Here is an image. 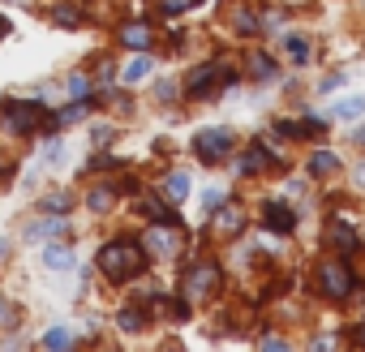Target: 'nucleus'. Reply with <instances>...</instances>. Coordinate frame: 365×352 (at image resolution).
<instances>
[{
  "label": "nucleus",
  "mask_w": 365,
  "mask_h": 352,
  "mask_svg": "<svg viewBox=\"0 0 365 352\" xmlns=\"http://www.w3.org/2000/svg\"><path fill=\"white\" fill-rule=\"evenodd\" d=\"M99 271H103V279L125 284V279H133V275L146 271V254L133 241H112V245L99 249Z\"/></svg>",
  "instance_id": "f257e3e1"
},
{
  "label": "nucleus",
  "mask_w": 365,
  "mask_h": 352,
  "mask_svg": "<svg viewBox=\"0 0 365 352\" xmlns=\"http://www.w3.org/2000/svg\"><path fill=\"white\" fill-rule=\"evenodd\" d=\"M0 112H5V125L14 133H35L39 125H56V120L43 116V103H35V99H9Z\"/></svg>",
  "instance_id": "f03ea898"
},
{
  "label": "nucleus",
  "mask_w": 365,
  "mask_h": 352,
  "mask_svg": "<svg viewBox=\"0 0 365 352\" xmlns=\"http://www.w3.org/2000/svg\"><path fill=\"white\" fill-rule=\"evenodd\" d=\"M232 82H237V73L228 65H198L190 73V82H185V95L190 99H207V95H215L220 86H232Z\"/></svg>",
  "instance_id": "7ed1b4c3"
},
{
  "label": "nucleus",
  "mask_w": 365,
  "mask_h": 352,
  "mask_svg": "<svg viewBox=\"0 0 365 352\" xmlns=\"http://www.w3.org/2000/svg\"><path fill=\"white\" fill-rule=\"evenodd\" d=\"M232 133L228 129H202L198 138H194V150H198V159L202 163H224L228 155H232Z\"/></svg>",
  "instance_id": "20e7f679"
},
{
  "label": "nucleus",
  "mask_w": 365,
  "mask_h": 352,
  "mask_svg": "<svg viewBox=\"0 0 365 352\" xmlns=\"http://www.w3.org/2000/svg\"><path fill=\"white\" fill-rule=\"evenodd\" d=\"M318 288H322L327 301H344V296H352V271L344 262H322L318 266Z\"/></svg>",
  "instance_id": "39448f33"
},
{
  "label": "nucleus",
  "mask_w": 365,
  "mask_h": 352,
  "mask_svg": "<svg viewBox=\"0 0 365 352\" xmlns=\"http://www.w3.org/2000/svg\"><path fill=\"white\" fill-rule=\"evenodd\" d=\"M215 288H220V266H215V262L190 266V275H185V296H190V301H202V296H211Z\"/></svg>",
  "instance_id": "423d86ee"
},
{
  "label": "nucleus",
  "mask_w": 365,
  "mask_h": 352,
  "mask_svg": "<svg viewBox=\"0 0 365 352\" xmlns=\"http://www.w3.org/2000/svg\"><path fill=\"white\" fill-rule=\"evenodd\" d=\"M61 237H69V219H65V215L39 219V224L26 228V241H61Z\"/></svg>",
  "instance_id": "0eeeda50"
},
{
  "label": "nucleus",
  "mask_w": 365,
  "mask_h": 352,
  "mask_svg": "<svg viewBox=\"0 0 365 352\" xmlns=\"http://www.w3.org/2000/svg\"><path fill=\"white\" fill-rule=\"evenodd\" d=\"M73 262H78V254H73L65 241H52V245L43 249V266H48V271H73Z\"/></svg>",
  "instance_id": "6e6552de"
},
{
  "label": "nucleus",
  "mask_w": 365,
  "mask_h": 352,
  "mask_svg": "<svg viewBox=\"0 0 365 352\" xmlns=\"http://www.w3.org/2000/svg\"><path fill=\"white\" fill-rule=\"evenodd\" d=\"M262 224H267L271 232H292V228H297V215H292L284 202H267V215H262Z\"/></svg>",
  "instance_id": "1a4fd4ad"
},
{
  "label": "nucleus",
  "mask_w": 365,
  "mask_h": 352,
  "mask_svg": "<svg viewBox=\"0 0 365 352\" xmlns=\"http://www.w3.org/2000/svg\"><path fill=\"white\" fill-rule=\"evenodd\" d=\"M245 228V215H241V207H215V232H224V237H237Z\"/></svg>",
  "instance_id": "9d476101"
},
{
  "label": "nucleus",
  "mask_w": 365,
  "mask_h": 352,
  "mask_svg": "<svg viewBox=\"0 0 365 352\" xmlns=\"http://www.w3.org/2000/svg\"><path fill=\"white\" fill-rule=\"evenodd\" d=\"M327 245H331V249L352 254V249H356V232H352L344 219H331V224H327Z\"/></svg>",
  "instance_id": "9b49d317"
},
{
  "label": "nucleus",
  "mask_w": 365,
  "mask_h": 352,
  "mask_svg": "<svg viewBox=\"0 0 365 352\" xmlns=\"http://www.w3.org/2000/svg\"><path fill=\"white\" fill-rule=\"evenodd\" d=\"M120 43L133 48V52H146V48H150V26H146V22H129V26H120Z\"/></svg>",
  "instance_id": "f8f14e48"
},
{
  "label": "nucleus",
  "mask_w": 365,
  "mask_h": 352,
  "mask_svg": "<svg viewBox=\"0 0 365 352\" xmlns=\"http://www.w3.org/2000/svg\"><path fill=\"white\" fill-rule=\"evenodd\" d=\"M142 249H150V254H172V232H168V224H155V228L142 237Z\"/></svg>",
  "instance_id": "ddd939ff"
},
{
  "label": "nucleus",
  "mask_w": 365,
  "mask_h": 352,
  "mask_svg": "<svg viewBox=\"0 0 365 352\" xmlns=\"http://www.w3.org/2000/svg\"><path fill=\"white\" fill-rule=\"evenodd\" d=\"M163 198H168V202H185V198H190V176H185V172H172L168 181H163Z\"/></svg>",
  "instance_id": "4468645a"
},
{
  "label": "nucleus",
  "mask_w": 365,
  "mask_h": 352,
  "mask_svg": "<svg viewBox=\"0 0 365 352\" xmlns=\"http://www.w3.org/2000/svg\"><path fill=\"white\" fill-rule=\"evenodd\" d=\"M361 112H365V95H348V99H339V103L331 108L335 120H356Z\"/></svg>",
  "instance_id": "2eb2a0df"
},
{
  "label": "nucleus",
  "mask_w": 365,
  "mask_h": 352,
  "mask_svg": "<svg viewBox=\"0 0 365 352\" xmlns=\"http://www.w3.org/2000/svg\"><path fill=\"white\" fill-rule=\"evenodd\" d=\"M150 69H155V65H150V56H146V52H138V56H133V61L125 65V73H120V78H125L129 86H138V82H142V78H146Z\"/></svg>",
  "instance_id": "dca6fc26"
},
{
  "label": "nucleus",
  "mask_w": 365,
  "mask_h": 352,
  "mask_svg": "<svg viewBox=\"0 0 365 352\" xmlns=\"http://www.w3.org/2000/svg\"><path fill=\"white\" fill-rule=\"evenodd\" d=\"M142 211L150 215V224H168V228H176V215H172V207H163L159 198H142Z\"/></svg>",
  "instance_id": "f3484780"
},
{
  "label": "nucleus",
  "mask_w": 365,
  "mask_h": 352,
  "mask_svg": "<svg viewBox=\"0 0 365 352\" xmlns=\"http://www.w3.org/2000/svg\"><path fill=\"white\" fill-rule=\"evenodd\" d=\"M267 163H271V159H267V150H262V146H250V150L241 155V163H237V167H241L245 176H254V172H262Z\"/></svg>",
  "instance_id": "a211bd4d"
},
{
  "label": "nucleus",
  "mask_w": 365,
  "mask_h": 352,
  "mask_svg": "<svg viewBox=\"0 0 365 352\" xmlns=\"http://www.w3.org/2000/svg\"><path fill=\"white\" fill-rule=\"evenodd\" d=\"M86 112H91V99H78V103H69L65 112H56L52 120H56V125H78V120H86Z\"/></svg>",
  "instance_id": "6ab92c4d"
},
{
  "label": "nucleus",
  "mask_w": 365,
  "mask_h": 352,
  "mask_svg": "<svg viewBox=\"0 0 365 352\" xmlns=\"http://www.w3.org/2000/svg\"><path fill=\"white\" fill-rule=\"evenodd\" d=\"M335 167H339V159H335L331 150H314V155H309V172H314V176H331Z\"/></svg>",
  "instance_id": "aec40b11"
},
{
  "label": "nucleus",
  "mask_w": 365,
  "mask_h": 352,
  "mask_svg": "<svg viewBox=\"0 0 365 352\" xmlns=\"http://www.w3.org/2000/svg\"><path fill=\"white\" fill-rule=\"evenodd\" d=\"M284 48H288V56H292L297 65H305V61H309V39H301V35H288V39H284Z\"/></svg>",
  "instance_id": "412c9836"
},
{
  "label": "nucleus",
  "mask_w": 365,
  "mask_h": 352,
  "mask_svg": "<svg viewBox=\"0 0 365 352\" xmlns=\"http://www.w3.org/2000/svg\"><path fill=\"white\" fill-rule=\"evenodd\" d=\"M52 22H56V26H78L82 14H78L73 5H56V9H52Z\"/></svg>",
  "instance_id": "4be33fe9"
},
{
  "label": "nucleus",
  "mask_w": 365,
  "mask_h": 352,
  "mask_svg": "<svg viewBox=\"0 0 365 352\" xmlns=\"http://www.w3.org/2000/svg\"><path fill=\"white\" fill-rule=\"evenodd\" d=\"M250 73H254L258 82H271V78H275V65H271L267 56H250Z\"/></svg>",
  "instance_id": "5701e85b"
},
{
  "label": "nucleus",
  "mask_w": 365,
  "mask_h": 352,
  "mask_svg": "<svg viewBox=\"0 0 365 352\" xmlns=\"http://www.w3.org/2000/svg\"><path fill=\"white\" fill-rule=\"evenodd\" d=\"M142 322H146V314H142V309H120V331H125V335L142 331Z\"/></svg>",
  "instance_id": "b1692460"
},
{
  "label": "nucleus",
  "mask_w": 365,
  "mask_h": 352,
  "mask_svg": "<svg viewBox=\"0 0 365 352\" xmlns=\"http://www.w3.org/2000/svg\"><path fill=\"white\" fill-rule=\"evenodd\" d=\"M0 326H5V331L18 326V305H14L9 296H0Z\"/></svg>",
  "instance_id": "393cba45"
},
{
  "label": "nucleus",
  "mask_w": 365,
  "mask_h": 352,
  "mask_svg": "<svg viewBox=\"0 0 365 352\" xmlns=\"http://www.w3.org/2000/svg\"><path fill=\"white\" fill-rule=\"evenodd\" d=\"M232 26H237V31H245V35H254V31H258L262 22H258V18H254L250 9H241V14H232Z\"/></svg>",
  "instance_id": "a878e982"
},
{
  "label": "nucleus",
  "mask_w": 365,
  "mask_h": 352,
  "mask_svg": "<svg viewBox=\"0 0 365 352\" xmlns=\"http://www.w3.org/2000/svg\"><path fill=\"white\" fill-rule=\"evenodd\" d=\"M86 207H91V211H108V207H112V190H95V194L86 198Z\"/></svg>",
  "instance_id": "bb28decb"
},
{
  "label": "nucleus",
  "mask_w": 365,
  "mask_h": 352,
  "mask_svg": "<svg viewBox=\"0 0 365 352\" xmlns=\"http://www.w3.org/2000/svg\"><path fill=\"white\" fill-rule=\"evenodd\" d=\"M43 211H48V215H61V211H69V194H52V198H43Z\"/></svg>",
  "instance_id": "cd10ccee"
},
{
  "label": "nucleus",
  "mask_w": 365,
  "mask_h": 352,
  "mask_svg": "<svg viewBox=\"0 0 365 352\" xmlns=\"http://www.w3.org/2000/svg\"><path fill=\"white\" fill-rule=\"evenodd\" d=\"M43 343H48V348H69V343H73V335L56 326V331H48V339H43Z\"/></svg>",
  "instance_id": "c85d7f7f"
},
{
  "label": "nucleus",
  "mask_w": 365,
  "mask_h": 352,
  "mask_svg": "<svg viewBox=\"0 0 365 352\" xmlns=\"http://www.w3.org/2000/svg\"><path fill=\"white\" fill-rule=\"evenodd\" d=\"M198 0H163V14L172 18V14H185V9H194Z\"/></svg>",
  "instance_id": "c756f323"
},
{
  "label": "nucleus",
  "mask_w": 365,
  "mask_h": 352,
  "mask_svg": "<svg viewBox=\"0 0 365 352\" xmlns=\"http://www.w3.org/2000/svg\"><path fill=\"white\" fill-rule=\"evenodd\" d=\"M339 86H344V73H331V78H322L318 90H339Z\"/></svg>",
  "instance_id": "7c9ffc66"
},
{
  "label": "nucleus",
  "mask_w": 365,
  "mask_h": 352,
  "mask_svg": "<svg viewBox=\"0 0 365 352\" xmlns=\"http://www.w3.org/2000/svg\"><path fill=\"white\" fill-rule=\"evenodd\" d=\"M69 95H86V78H82V73L69 78Z\"/></svg>",
  "instance_id": "2f4dec72"
},
{
  "label": "nucleus",
  "mask_w": 365,
  "mask_h": 352,
  "mask_svg": "<svg viewBox=\"0 0 365 352\" xmlns=\"http://www.w3.org/2000/svg\"><path fill=\"white\" fill-rule=\"evenodd\" d=\"M262 348H271V352H284L288 343H284V339H275V335H267V339H262Z\"/></svg>",
  "instance_id": "473e14b6"
},
{
  "label": "nucleus",
  "mask_w": 365,
  "mask_h": 352,
  "mask_svg": "<svg viewBox=\"0 0 365 352\" xmlns=\"http://www.w3.org/2000/svg\"><path fill=\"white\" fill-rule=\"evenodd\" d=\"M262 26H271V31H275V26H284V14H267V18H262Z\"/></svg>",
  "instance_id": "72a5a7b5"
},
{
  "label": "nucleus",
  "mask_w": 365,
  "mask_h": 352,
  "mask_svg": "<svg viewBox=\"0 0 365 352\" xmlns=\"http://www.w3.org/2000/svg\"><path fill=\"white\" fill-rule=\"evenodd\" d=\"M220 202H224V198H220V194H207V198H202V211H215V207H220Z\"/></svg>",
  "instance_id": "f704fd0d"
},
{
  "label": "nucleus",
  "mask_w": 365,
  "mask_h": 352,
  "mask_svg": "<svg viewBox=\"0 0 365 352\" xmlns=\"http://www.w3.org/2000/svg\"><path fill=\"white\" fill-rule=\"evenodd\" d=\"M356 185H361V190H365V163H361V167H356Z\"/></svg>",
  "instance_id": "c9c22d12"
},
{
  "label": "nucleus",
  "mask_w": 365,
  "mask_h": 352,
  "mask_svg": "<svg viewBox=\"0 0 365 352\" xmlns=\"http://www.w3.org/2000/svg\"><path fill=\"white\" fill-rule=\"evenodd\" d=\"M356 343H361V348H365V322H361V326H356Z\"/></svg>",
  "instance_id": "e433bc0d"
},
{
  "label": "nucleus",
  "mask_w": 365,
  "mask_h": 352,
  "mask_svg": "<svg viewBox=\"0 0 365 352\" xmlns=\"http://www.w3.org/2000/svg\"><path fill=\"white\" fill-rule=\"evenodd\" d=\"M5 31H9V22H5V18H0V35H5Z\"/></svg>",
  "instance_id": "4c0bfd02"
}]
</instances>
